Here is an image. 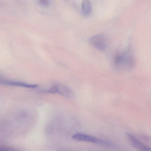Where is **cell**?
<instances>
[{
    "mask_svg": "<svg viewBox=\"0 0 151 151\" xmlns=\"http://www.w3.org/2000/svg\"><path fill=\"white\" fill-rule=\"evenodd\" d=\"M73 139L76 141H82V142H88L94 143L102 145H109V143L106 141H104L102 139H99L95 137L85 134L77 133L73 135L72 136Z\"/></svg>",
    "mask_w": 151,
    "mask_h": 151,
    "instance_id": "5",
    "label": "cell"
},
{
    "mask_svg": "<svg viewBox=\"0 0 151 151\" xmlns=\"http://www.w3.org/2000/svg\"><path fill=\"white\" fill-rule=\"evenodd\" d=\"M0 84L4 86L21 87L27 88H35L38 87L37 84H32L24 82L8 79L1 75H0Z\"/></svg>",
    "mask_w": 151,
    "mask_h": 151,
    "instance_id": "4",
    "label": "cell"
},
{
    "mask_svg": "<svg viewBox=\"0 0 151 151\" xmlns=\"http://www.w3.org/2000/svg\"><path fill=\"white\" fill-rule=\"evenodd\" d=\"M134 60L132 54L128 50H123L117 53L113 59L114 69L120 71L130 70L134 67Z\"/></svg>",
    "mask_w": 151,
    "mask_h": 151,
    "instance_id": "1",
    "label": "cell"
},
{
    "mask_svg": "<svg viewBox=\"0 0 151 151\" xmlns=\"http://www.w3.org/2000/svg\"><path fill=\"white\" fill-rule=\"evenodd\" d=\"M89 43L97 50L104 51L107 47L106 37L104 34H98L92 36L90 39Z\"/></svg>",
    "mask_w": 151,
    "mask_h": 151,
    "instance_id": "3",
    "label": "cell"
},
{
    "mask_svg": "<svg viewBox=\"0 0 151 151\" xmlns=\"http://www.w3.org/2000/svg\"><path fill=\"white\" fill-rule=\"evenodd\" d=\"M128 140L132 146L138 151H151V147L141 142L136 137L130 133L126 134Z\"/></svg>",
    "mask_w": 151,
    "mask_h": 151,
    "instance_id": "6",
    "label": "cell"
},
{
    "mask_svg": "<svg viewBox=\"0 0 151 151\" xmlns=\"http://www.w3.org/2000/svg\"><path fill=\"white\" fill-rule=\"evenodd\" d=\"M41 92L44 93L59 94L69 99H73L75 97V94L72 89L69 86L63 83H56L47 89L41 90Z\"/></svg>",
    "mask_w": 151,
    "mask_h": 151,
    "instance_id": "2",
    "label": "cell"
},
{
    "mask_svg": "<svg viewBox=\"0 0 151 151\" xmlns=\"http://www.w3.org/2000/svg\"><path fill=\"white\" fill-rule=\"evenodd\" d=\"M91 11V4L89 0H84L82 4V12L84 17L90 15Z\"/></svg>",
    "mask_w": 151,
    "mask_h": 151,
    "instance_id": "7",
    "label": "cell"
},
{
    "mask_svg": "<svg viewBox=\"0 0 151 151\" xmlns=\"http://www.w3.org/2000/svg\"><path fill=\"white\" fill-rule=\"evenodd\" d=\"M0 151H17L14 149L8 148H0Z\"/></svg>",
    "mask_w": 151,
    "mask_h": 151,
    "instance_id": "9",
    "label": "cell"
},
{
    "mask_svg": "<svg viewBox=\"0 0 151 151\" xmlns=\"http://www.w3.org/2000/svg\"><path fill=\"white\" fill-rule=\"evenodd\" d=\"M40 4L42 6L47 7L48 6L49 2L48 0H39Z\"/></svg>",
    "mask_w": 151,
    "mask_h": 151,
    "instance_id": "8",
    "label": "cell"
}]
</instances>
